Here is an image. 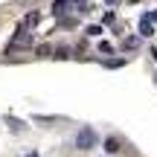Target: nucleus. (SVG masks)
Listing matches in <instances>:
<instances>
[{"mask_svg":"<svg viewBox=\"0 0 157 157\" xmlns=\"http://www.w3.org/2000/svg\"><path fill=\"white\" fill-rule=\"evenodd\" d=\"M140 35H143V38H151V35H154V21L148 15L140 17Z\"/></svg>","mask_w":157,"mask_h":157,"instance_id":"nucleus-2","label":"nucleus"},{"mask_svg":"<svg viewBox=\"0 0 157 157\" xmlns=\"http://www.w3.org/2000/svg\"><path fill=\"white\" fill-rule=\"evenodd\" d=\"M105 3H108V6H113V3H119V0H105Z\"/></svg>","mask_w":157,"mask_h":157,"instance_id":"nucleus-5","label":"nucleus"},{"mask_svg":"<svg viewBox=\"0 0 157 157\" xmlns=\"http://www.w3.org/2000/svg\"><path fill=\"white\" fill-rule=\"evenodd\" d=\"M151 21H154V23H157V12H151Z\"/></svg>","mask_w":157,"mask_h":157,"instance_id":"nucleus-6","label":"nucleus"},{"mask_svg":"<svg viewBox=\"0 0 157 157\" xmlns=\"http://www.w3.org/2000/svg\"><path fill=\"white\" fill-rule=\"evenodd\" d=\"M93 143H96V134H93L90 128H82V131L76 134V146L82 148V151H90V148H93Z\"/></svg>","mask_w":157,"mask_h":157,"instance_id":"nucleus-1","label":"nucleus"},{"mask_svg":"<svg viewBox=\"0 0 157 157\" xmlns=\"http://www.w3.org/2000/svg\"><path fill=\"white\" fill-rule=\"evenodd\" d=\"M26 157H38V154H35V151H32V154H26Z\"/></svg>","mask_w":157,"mask_h":157,"instance_id":"nucleus-7","label":"nucleus"},{"mask_svg":"<svg viewBox=\"0 0 157 157\" xmlns=\"http://www.w3.org/2000/svg\"><path fill=\"white\" fill-rule=\"evenodd\" d=\"M105 148H108V154H117L119 151V140H117V137H108V140H105Z\"/></svg>","mask_w":157,"mask_h":157,"instance_id":"nucleus-3","label":"nucleus"},{"mask_svg":"<svg viewBox=\"0 0 157 157\" xmlns=\"http://www.w3.org/2000/svg\"><path fill=\"white\" fill-rule=\"evenodd\" d=\"M99 52H105V56H111V52H113V47L108 44V41H102V44H99Z\"/></svg>","mask_w":157,"mask_h":157,"instance_id":"nucleus-4","label":"nucleus"}]
</instances>
